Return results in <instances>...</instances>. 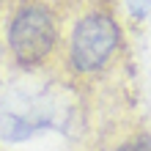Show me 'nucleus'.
I'll return each instance as SVG.
<instances>
[{
    "instance_id": "nucleus-1",
    "label": "nucleus",
    "mask_w": 151,
    "mask_h": 151,
    "mask_svg": "<svg viewBox=\"0 0 151 151\" xmlns=\"http://www.w3.org/2000/svg\"><path fill=\"white\" fill-rule=\"evenodd\" d=\"M55 17L41 3H25L8 25V50L19 66L44 63L55 47Z\"/></svg>"
},
{
    "instance_id": "nucleus-2",
    "label": "nucleus",
    "mask_w": 151,
    "mask_h": 151,
    "mask_svg": "<svg viewBox=\"0 0 151 151\" xmlns=\"http://www.w3.org/2000/svg\"><path fill=\"white\" fill-rule=\"evenodd\" d=\"M121 33L110 14H85L72 30V66L83 74L99 72L118 50Z\"/></svg>"
},
{
    "instance_id": "nucleus-3",
    "label": "nucleus",
    "mask_w": 151,
    "mask_h": 151,
    "mask_svg": "<svg viewBox=\"0 0 151 151\" xmlns=\"http://www.w3.org/2000/svg\"><path fill=\"white\" fill-rule=\"evenodd\" d=\"M33 132H36V124L22 118V115H14V113H3L0 115V140L19 143V140H28Z\"/></svg>"
},
{
    "instance_id": "nucleus-4",
    "label": "nucleus",
    "mask_w": 151,
    "mask_h": 151,
    "mask_svg": "<svg viewBox=\"0 0 151 151\" xmlns=\"http://www.w3.org/2000/svg\"><path fill=\"white\" fill-rule=\"evenodd\" d=\"M127 6H129V14L135 19H146L151 11V0H127Z\"/></svg>"
},
{
    "instance_id": "nucleus-5",
    "label": "nucleus",
    "mask_w": 151,
    "mask_h": 151,
    "mask_svg": "<svg viewBox=\"0 0 151 151\" xmlns=\"http://www.w3.org/2000/svg\"><path fill=\"white\" fill-rule=\"evenodd\" d=\"M118 151H151V137H148V135L132 137V140H127Z\"/></svg>"
},
{
    "instance_id": "nucleus-6",
    "label": "nucleus",
    "mask_w": 151,
    "mask_h": 151,
    "mask_svg": "<svg viewBox=\"0 0 151 151\" xmlns=\"http://www.w3.org/2000/svg\"><path fill=\"white\" fill-rule=\"evenodd\" d=\"M0 58H3V47H0Z\"/></svg>"
}]
</instances>
